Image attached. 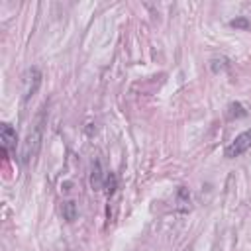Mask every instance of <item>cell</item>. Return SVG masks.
Listing matches in <instances>:
<instances>
[{"label": "cell", "mask_w": 251, "mask_h": 251, "mask_svg": "<svg viewBox=\"0 0 251 251\" xmlns=\"http://www.w3.org/2000/svg\"><path fill=\"white\" fill-rule=\"evenodd\" d=\"M247 149H251V129H245L243 133H239L224 151V155L227 159H235L239 155H243Z\"/></svg>", "instance_id": "obj_2"}, {"label": "cell", "mask_w": 251, "mask_h": 251, "mask_svg": "<svg viewBox=\"0 0 251 251\" xmlns=\"http://www.w3.org/2000/svg\"><path fill=\"white\" fill-rule=\"evenodd\" d=\"M39 84H41V73H39V69H35V67L27 69L25 75H24V100H29L37 92Z\"/></svg>", "instance_id": "obj_3"}, {"label": "cell", "mask_w": 251, "mask_h": 251, "mask_svg": "<svg viewBox=\"0 0 251 251\" xmlns=\"http://www.w3.org/2000/svg\"><path fill=\"white\" fill-rule=\"evenodd\" d=\"M61 212H63V218H65L67 222H73V220L76 218V204H75L73 200H67V202H63Z\"/></svg>", "instance_id": "obj_5"}, {"label": "cell", "mask_w": 251, "mask_h": 251, "mask_svg": "<svg viewBox=\"0 0 251 251\" xmlns=\"http://www.w3.org/2000/svg\"><path fill=\"white\" fill-rule=\"evenodd\" d=\"M227 116H229V118H245V116H247V110H245L239 102H231V104L227 106Z\"/></svg>", "instance_id": "obj_6"}, {"label": "cell", "mask_w": 251, "mask_h": 251, "mask_svg": "<svg viewBox=\"0 0 251 251\" xmlns=\"http://www.w3.org/2000/svg\"><path fill=\"white\" fill-rule=\"evenodd\" d=\"M102 188H106V192H108V194H112V192L116 190V176H114V173H106Z\"/></svg>", "instance_id": "obj_7"}, {"label": "cell", "mask_w": 251, "mask_h": 251, "mask_svg": "<svg viewBox=\"0 0 251 251\" xmlns=\"http://www.w3.org/2000/svg\"><path fill=\"white\" fill-rule=\"evenodd\" d=\"M43 124H45V112H39L37 118L33 120L31 129L27 131L24 145H22V153H20L22 163H29L37 155L39 145H41V137H43Z\"/></svg>", "instance_id": "obj_1"}, {"label": "cell", "mask_w": 251, "mask_h": 251, "mask_svg": "<svg viewBox=\"0 0 251 251\" xmlns=\"http://www.w3.org/2000/svg\"><path fill=\"white\" fill-rule=\"evenodd\" d=\"M0 141H2V151H4V153L16 149V143H18L16 129H14L10 124H6V122L0 126Z\"/></svg>", "instance_id": "obj_4"}, {"label": "cell", "mask_w": 251, "mask_h": 251, "mask_svg": "<svg viewBox=\"0 0 251 251\" xmlns=\"http://www.w3.org/2000/svg\"><path fill=\"white\" fill-rule=\"evenodd\" d=\"M229 25H231V27H241V29H247V27H249V22H247L245 18H235V20H231V22H229Z\"/></svg>", "instance_id": "obj_8"}]
</instances>
